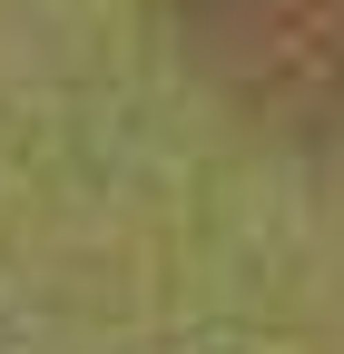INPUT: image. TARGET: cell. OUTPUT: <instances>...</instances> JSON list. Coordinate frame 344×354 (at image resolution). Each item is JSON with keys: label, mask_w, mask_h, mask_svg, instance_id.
<instances>
[{"label": "cell", "mask_w": 344, "mask_h": 354, "mask_svg": "<svg viewBox=\"0 0 344 354\" xmlns=\"http://www.w3.org/2000/svg\"><path fill=\"white\" fill-rule=\"evenodd\" d=\"M167 50L276 148L344 177V0H148Z\"/></svg>", "instance_id": "cell-1"}]
</instances>
